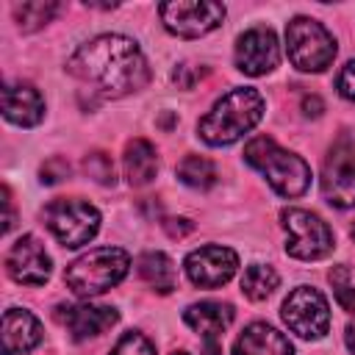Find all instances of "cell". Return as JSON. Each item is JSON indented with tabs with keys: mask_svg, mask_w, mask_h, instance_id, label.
<instances>
[{
	"mask_svg": "<svg viewBox=\"0 0 355 355\" xmlns=\"http://www.w3.org/2000/svg\"><path fill=\"white\" fill-rule=\"evenodd\" d=\"M128 269L130 255L122 247H94L64 269V283L75 297L89 300L122 283Z\"/></svg>",
	"mask_w": 355,
	"mask_h": 355,
	"instance_id": "4",
	"label": "cell"
},
{
	"mask_svg": "<svg viewBox=\"0 0 355 355\" xmlns=\"http://www.w3.org/2000/svg\"><path fill=\"white\" fill-rule=\"evenodd\" d=\"M352 239H355V225H352Z\"/></svg>",
	"mask_w": 355,
	"mask_h": 355,
	"instance_id": "33",
	"label": "cell"
},
{
	"mask_svg": "<svg viewBox=\"0 0 355 355\" xmlns=\"http://www.w3.org/2000/svg\"><path fill=\"white\" fill-rule=\"evenodd\" d=\"M122 169L130 186L141 189L147 183H153V178L158 175V155L155 147L147 139H133L125 144V155H122Z\"/></svg>",
	"mask_w": 355,
	"mask_h": 355,
	"instance_id": "19",
	"label": "cell"
},
{
	"mask_svg": "<svg viewBox=\"0 0 355 355\" xmlns=\"http://www.w3.org/2000/svg\"><path fill=\"white\" fill-rule=\"evenodd\" d=\"M330 283H333V291H336V300L344 311L355 313V280H352V272L341 263V266H333L330 269Z\"/></svg>",
	"mask_w": 355,
	"mask_h": 355,
	"instance_id": "25",
	"label": "cell"
},
{
	"mask_svg": "<svg viewBox=\"0 0 355 355\" xmlns=\"http://www.w3.org/2000/svg\"><path fill=\"white\" fill-rule=\"evenodd\" d=\"M344 341H347V349L355 352V322L347 324V330H344Z\"/></svg>",
	"mask_w": 355,
	"mask_h": 355,
	"instance_id": "31",
	"label": "cell"
},
{
	"mask_svg": "<svg viewBox=\"0 0 355 355\" xmlns=\"http://www.w3.org/2000/svg\"><path fill=\"white\" fill-rule=\"evenodd\" d=\"M280 316L291 333L305 341H316L330 330V305L313 286H297L280 308Z\"/></svg>",
	"mask_w": 355,
	"mask_h": 355,
	"instance_id": "8",
	"label": "cell"
},
{
	"mask_svg": "<svg viewBox=\"0 0 355 355\" xmlns=\"http://www.w3.org/2000/svg\"><path fill=\"white\" fill-rule=\"evenodd\" d=\"M108 355H155V347L147 336L130 330V333H122V338L114 344Z\"/></svg>",
	"mask_w": 355,
	"mask_h": 355,
	"instance_id": "26",
	"label": "cell"
},
{
	"mask_svg": "<svg viewBox=\"0 0 355 355\" xmlns=\"http://www.w3.org/2000/svg\"><path fill=\"white\" fill-rule=\"evenodd\" d=\"M175 172H178V180L191 189H211L216 183V166L205 155H186Z\"/></svg>",
	"mask_w": 355,
	"mask_h": 355,
	"instance_id": "22",
	"label": "cell"
},
{
	"mask_svg": "<svg viewBox=\"0 0 355 355\" xmlns=\"http://www.w3.org/2000/svg\"><path fill=\"white\" fill-rule=\"evenodd\" d=\"M3 116L11 125L33 128L44 116V100L31 83H6L3 86Z\"/></svg>",
	"mask_w": 355,
	"mask_h": 355,
	"instance_id": "15",
	"label": "cell"
},
{
	"mask_svg": "<svg viewBox=\"0 0 355 355\" xmlns=\"http://www.w3.org/2000/svg\"><path fill=\"white\" fill-rule=\"evenodd\" d=\"M47 230L64 247H83L100 230V211L80 197H58L42 211Z\"/></svg>",
	"mask_w": 355,
	"mask_h": 355,
	"instance_id": "6",
	"label": "cell"
},
{
	"mask_svg": "<svg viewBox=\"0 0 355 355\" xmlns=\"http://www.w3.org/2000/svg\"><path fill=\"white\" fill-rule=\"evenodd\" d=\"M263 97L258 89L239 86L214 103V108L197 122V136L211 147H227L250 133L263 116Z\"/></svg>",
	"mask_w": 355,
	"mask_h": 355,
	"instance_id": "2",
	"label": "cell"
},
{
	"mask_svg": "<svg viewBox=\"0 0 355 355\" xmlns=\"http://www.w3.org/2000/svg\"><path fill=\"white\" fill-rule=\"evenodd\" d=\"M158 14L169 33L180 39H200L222 25L225 6L211 0H175V3H161Z\"/></svg>",
	"mask_w": 355,
	"mask_h": 355,
	"instance_id": "9",
	"label": "cell"
},
{
	"mask_svg": "<svg viewBox=\"0 0 355 355\" xmlns=\"http://www.w3.org/2000/svg\"><path fill=\"white\" fill-rule=\"evenodd\" d=\"M83 172H86L94 183H100V186H114V180H116V175H114V161H111V155L103 153V150H92V153L83 158Z\"/></svg>",
	"mask_w": 355,
	"mask_h": 355,
	"instance_id": "24",
	"label": "cell"
},
{
	"mask_svg": "<svg viewBox=\"0 0 355 355\" xmlns=\"http://www.w3.org/2000/svg\"><path fill=\"white\" fill-rule=\"evenodd\" d=\"M58 11V3H17L14 6V19L22 33L44 28Z\"/></svg>",
	"mask_w": 355,
	"mask_h": 355,
	"instance_id": "23",
	"label": "cell"
},
{
	"mask_svg": "<svg viewBox=\"0 0 355 355\" xmlns=\"http://www.w3.org/2000/svg\"><path fill=\"white\" fill-rule=\"evenodd\" d=\"M136 269H139V277L158 294H172L175 286H178V275H175V266L169 261L166 252L161 250H150V252H141L139 261H136Z\"/></svg>",
	"mask_w": 355,
	"mask_h": 355,
	"instance_id": "20",
	"label": "cell"
},
{
	"mask_svg": "<svg viewBox=\"0 0 355 355\" xmlns=\"http://www.w3.org/2000/svg\"><path fill=\"white\" fill-rule=\"evenodd\" d=\"M233 355H294L291 341L266 322H252L233 344Z\"/></svg>",
	"mask_w": 355,
	"mask_h": 355,
	"instance_id": "18",
	"label": "cell"
},
{
	"mask_svg": "<svg viewBox=\"0 0 355 355\" xmlns=\"http://www.w3.org/2000/svg\"><path fill=\"white\" fill-rule=\"evenodd\" d=\"M336 89H338V94H341L344 100L355 103V58L341 67V72H338V78H336Z\"/></svg>",
	"mask_w": 355,
	"mask_h": 355,
	"instance_id": "27",
	"label": "cell"
},
{
	"mask_svg": "<svg viewBox=\"0 0 355 355\" xmlns=\"http://www.w3.org/2000/svg\"><path fill=\"white\" fill-rule=\"evenodd\" d=\"M42 341L39 319L25 308H8L3 313V355H25Z\"/></svg>",
	"mask_w": 355,
	"mask_h": 355,
	"instance_id": "16",
	"label": "cell"
},
{
	"mask_svg": "<svg viewBox=\"0 0 355 355\" xmlns=\"http://www.w3.org/2000/svg\"><path fill=\"white\" fill-rule=\"evenodd\" d=\"M172 355H189V352H172Z\"/></svg>",
	"mask_w": 355,
	"mask_h": 355,
	"instance_id": "32",
	"label": "cell"
},
{
	"mask_svg": "<svg viewBox=\"0 0 355 355\" xmlns=\"http://www.w3.org/2000/svg\"><path fill=\"white\" fill-rule=\"evenodd\" d=\"M6 272L25 286H44L53 272V261L36 236H19L6 252Z\"/></svg>",
	"mask_w": 355,
	"mask_h": 355,
	"instance_id": "12",
	"label": "cell"
},
{
	"mask_svg": "<svg viewBox=\"0 0 355 355\" xmlns=\"http://www.w3.org/2000/svg\"><path fill=\"white\" fill-rule=\"evenodd\" d=\"M322 194L336 208L355 205V141L341 136L322 166Z\"/></svg>",
	"mask_w": 355,
	"mask_h": 355,
	"instance_id": "10",
	"label": "cell"
},
{
	"mask_svg": "<svg viewBox=\"0 0 355 355\" xmlns=\"http://www.w3.org/2000/svg\"><path fill=\"white\" fill-rule=\"evenodd\" d=\"M286 53L300 72H324L333 64L338 47L322 22L311 17H294L286 25Z\"/></svg>",
	"mask_w": 355,
	"mask_h": 355,
	"instance_id": "5",
	"label": "cell"
},
{
	"mask_svg": "<svg viewBox=\"0 0 355 355\" xmlns=\"http://www.w3.org/2000/svg\"><path fill=\"white\" fill-rule=\"evenodd\" d=\"M233 305L230 302H214V300H205V302H194L183 311V322L200 333L205 341H219L222 333L233 324Z\"/></svg>",
	"mask_w": 355,
	"mask_h": 355,
	"instance_id": "17",
	"label": "cell"
},
{
	"mask_svg": "<svg viewBox=\"0 0 355 355\" xmlns=\"http://www.w3.org/2000/svg\"><path fill=\"white\" fill-rule=\"evenodd\" d=\"M69 175V164L64 158H50L42 166V183H58Z\"/></svg>",
	"mask_w": 355,
	"mask_h": 355,
	"instance_id": "28",
	"label": "cell"
},
{
	"mask_svg": "<svg viewBox=\"0 0 355 355\" xmlns=\"http://www.w3.org/2000/svg\"><path fill=\"white\" fill-rule=\"evenodd\" d=\"M280 222H283V230H286V252L297 261H319L336 244L330 225L313 211L283 208Z\"/></svg>",
	"mask_w": 355,
	"mask_h": 355,
	"instance_id": "7",
	"label": "cell"
},
{
	"mask_svg": "<svg viewBox=\"0 0 355 355\" xmlns=\"http://www.w3.org/2000/svg\"><path fill=\"white\" fill-rule=\"evenodd\" d=\"M244 161L255 166L280 197H302L311 186V166L269 136H255L252 141H247Z\"/></svg>",
	"mask_w": 355,
	"mask_h": 355,
	"instance_id": "3",
	"label": "cell"
},
{
	"mask_svg": "<svg viewBox=\"0 0 355 355\" xmlns=\"http://www.w3.org/2000/svg\"><path fill=\"white\" fill-rule=\"evenodd\" d=\"M322 111H324V103H322L316 94H311V97L302 100V114H305V116H319Z\"/></svg>",
	"mask_w": 355,
	"mask_h": 355,
	"instance_id": "30",
	"label": "cell"
},
{
	"mask_svg": "<svg viewBox=\"0 0 355 355\" xmlns=\"http://www.w3.org/2000/svg\"><path fill=\"white\" fill-rule=\"evenodd\" d=\"M55 319L69 330V336L75 341H86V338H94V336L111 330L119 322V313L111 305L75 302V305H58Z\"/></svg>",
	"mask_w": 355,
	"mask_h": 355,
	"instance_id": "14",
	"label": "cell"
},
{
	"mask_svg": "<svg viewBox=\"0 0 355 355\" xmlns=\"http://www.w3.org/2000/svg\"><path fill=\"white\" fill-rule=\"evenodd\" d=\"M67 72L105 100L133 94L150 83V67L141 47L122 33H103L80 44L67 61Z\"/></svg>",
	"mask_w": 355,
	"mask_h": 355,
	"instance_id": "1",
	"label": "cell"
},
{
	"mask_svg": "<svg viewBox=\"0 0 355 355\" xmlns=\"http://www.w3.org/2000/svg\"><path fill=\"white\" fill-rule=\"evenodd\" d=\"M164 227H166V233L172 236V239H180V236H186V233H191V222L189 219H166L164 222Z\"/></svg>",
	"mask_w": 355,
	"mask_h": 355,
	"instance_id": "29",
	"label": "cell"
},
{
	"mask_svg": "<svg viewBox=\"0 0 355 355\" xmlns=\"http://www.w3.org/2000/svg\"><path fill=\"white\" fill-rule=\"evenodd\" d=\"M236 69L258 78L266 75L277 67L280 61V47H277V36L272 28H250L236 39Z\"/></svg>",
	"mask_w": 355,
	"mask_h": 355,
	"instance_id": "13",
	"label": "cell"
},
{
	"mask_svg": "<svg viewBox=\"0 0 355 355\" xmlns=\"http://www.w3.org/2000/svg\"><path fill=\"white\" fill-rule=\"evenodd\" d=\"M186 277L200 286V288H219L225 286L236 269H239V255L230 247H219V244H208L200 250H191L183 261Z\"/></svg>",
	"mask_w": 355,
	"mask_h": 355,
	"instance_id": "11",
	"label": "cell"
},
{
	"mask_svg": "<svg viewBox=\"0 0 355 355\" xmlns=\"http://www.w3.org/2000/svg\"><path fill=\"white\" fill-rule=\"evenodd\" d=\"M277 283H280V275L275 272V266H269V263H252L241 275V294L247 300H252V302H261V300H266L277 288Z\"/></svg>",
	"mask_w": 355,
	"mask_h": 355,
	"instance_id": "21",
	"label": "cell"
}]
</instances>
